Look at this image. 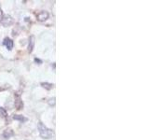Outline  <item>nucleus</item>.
Here are the masks:
<instances>
[{
    "label": "nucleus",
    "mask_w": 149,
    "mask_h": 140,
    "mask_svg": "<svg viewBox=\"0 0 149 140\" xmlns=\"http://www.w3.org/2000/svg\"><path fill=\"white\" fill-rule=\"evenodd\" d=\"M38 130H39L40 135L45 139H49L53 135L52 131H51L50 129H49L47 126H45L42 123H38Z\"/></svg>",
    "instance_id": "f257e3e1"
},
{
    "label": "nucleus",
    "mask_w": 149,
    "mask_h": 140,
    "mask_svg": "<svg viewBox=\"0 0 149 140\" xmlns=\"http://www.w3.org/2000/svg\"><path fill=\"white\" fill-rule=\"evenodd\" d=\"M0 22L2 23L4 26H9L13 23V18L11 16L8 15V14H3Z\"/></svg>",
    "instance_id": "f03ea898"
},
{
    "label": "nucleus",
    "mask_w": 149,
    "mask_h": 140,
    "mask_svg": "<svg viewBox=\"0 0 149 140\" xmlns=\"http://www.w3.org/2000/svg\"><path fill=\"white\" fill-rule=\"evenodd\" d=\"M49 16V14L48 11H41V12H39L38 14H37L36 18H37V20H38V21L44 22L46 20H48Z\"/></svg>",
    "instance_id": "7ed1b4c3"
},
{
    "label": "nucleus",
    "mask_w": 149,
    "mask_h": 140,
    "mask_svg": "<svg viewBox=\"0 0 149 140\" xmlns=\"http://www.w3.org/2000/svg\"><path fill=\"white\" fill-rule=\"evenodd\" d=\"M3 44L6 46V48L8 50H11L13 49V41L10 38H8V37H6V38L4 39Z\"/></svg>",
    "instance_id": "20e7f679"
},
{
    "label": "nucleus",
    "mask_w": 149,
    "mask_h": 140,
    "mask_svg": "<svg viewBox=\"0 0 149 140\" xmlns=\"http://www.w3.org/2000/svg\"><path fill=\"white\" fill-rule=\"evenodd\" d=\"M34 46H35V36H31L29 38V45H28V51H29V52H32L33 51Z\"/></svg>",
    "instance_id": "39448f33"
},
{
    "label": "nucleus",
    "mask_w": 149,
    "mask_h": 140,
    "mask_svg": "<svg viewBox=\"0 0 149 140\" xmlns=\"http://www.w3.org/2000/svg\"><path fill=\"white\" fill-rule=\"evenodd\" d=\"M41 85L43 86L44 88H46L47 90H50V89H52V87H53V84L48 83V82H42V83H41Z\"/></svg>",
    "instance_id": "423d86ee"
},
{
    "label": "nucleus",
    "mask_w": 149,
    "mask_h": 140,
    "mask_svg": "<svg viewBox=\"0 0 149 140\" xmlns=\"http://www.w3.org/2000/svg\"><path fill=\"white\" fill-rule=\"evenodd\" d=\"M13 119L16 120H20V121H25L26 120V119L24 118V117H22L21 115H15L13 117Z\"/></svg>",
    "instance_id": "0eeeda50"
},
{
    "label": "nucleus",
    "mask_w": 149,
    "mask_h": 140,
    "mask_svg": "<svg viewBox=\"0 0 149 140\" xmlns=\"http://www.w3.org/2000/svg\"><path fill=\"white\" fill-rule=\"evenodd\" d=\"M0 113L3 115V117H7V112L3 108V107H0Z\"/></svg>",
    "instance_id": "6e6552de"
},
{
    "label": "nucleus",
    "mask_w": 149,
    "mask_h": 140,
    "mask_svg": "<svg viewBox=\"0 0 149 140\" xmlns=\"http://www.w3.org/2000/svg\"><path fill=\"white\" fill-rule=\"evenodd\" d=\"M49 105L50 106H54L55 105V98H52V99H49Z\"/></svg>",
    "instance_id": "1a4fd4ad"
}]
</instances>
